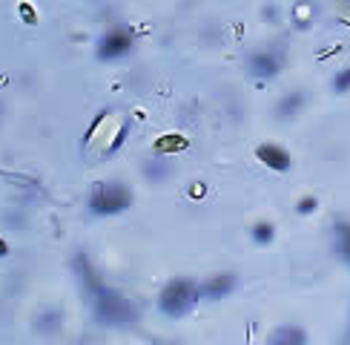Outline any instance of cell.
Listing matches in <instances>:
<instances>
[{
  "label": "cell",
  "instance_id": "obj_10",
  "mask_svg": "<svg viewBox=\"0 0 350 345\" xmlns=\"http://www.w3.org/2000/svg\"><path fill=\"white\" fill-rule=\"evenodd\" d=\"M339 251L345 259H350V227H339Z\"/></svg>",
  "mask_w": 350,
  "mask_h": 345
},
{
  "label": "cell",
  "instance_id": "obj_9",
  "mask_svg": "<svg viewBox=\"0 0 350 345\" xmlns=\"http://www.w3.org/2000/svg\"><path fill=\"white\" fill-rule=\"evenodd\" d=\"M299 107H301V95H299V92H296V95H290L287 101H282V107H279L282 118H290V115H293Z\"/></svg>",
  "mask_w": 350,
  "mask_h": 345
},
{
  "label": "cell",
  "instance_id": "obj_3",
  "mask_svg": "<svg viewBox=\"0 0 350 345\" xmlns=\"http://www.w3.org/2000/svg\"><path fill=\"white\" fill-rule=\"evenodd\" d=\"M129 201H133V196H129L126 187L121 184H100L98 190L92 193V213H100V216H109V213H121L129 207Z\"/></svg>",
  "mask_w": 350,
  "mask_h": 345
},
{
  "label": "cell",
  "instance_id": "obj_6",
  "mask_svg": "<svg viewBox=\"0 0 350 345\" xmlns=\"http://www.w3.org/2000/svg\"><path fill=\"white\" fill-rule=\"evenodd\" d=\"M258 158H261V162H265L267 167H273V170H287V167H290L287 150L275 147V144H265V147H258Z\"/></svg>",
  "mask_w": 350,
  "mask_h": 345
},
{
  "label": "cell",
  "instance_id": "obj_8",
  "mask_svg": "<svg viewBox=\"0 0 350 345\" xmlns=\"http://www.w3.org/2000/svg\"><path fill=\"white\" fill-rule=\"evenodd\" d=\"M304 342H308V337H304V331L296 325H284L267 340V345H304Z\"/></svg>",
  "mask_w": 350,
  "mask_h": 345
},
{
  "label": "cell",
  "instance_id": "obj_13",
  "mask_svg": "<svg viewBox=\"0 0 350 345\" xmlns=\"http://www.w3.org/2000/svg\"><path fill=\"white\" fill-rule=\"evenodd\" d=\"M301 210H313V199H304L301 201Z\"/></svg>",
  "mask_w": 350,
  "mask_h": 345
},
{
  "label": "cell",
  "instance_id": "obj_1",
  "mask_svg": "<svg viewBox=\"0 0 350 345\" xmlns=\"http://www.w3.org/2000/svg\"><path fill=\"white\" fill-rule=\"evenodd\" d=\"M198 294L201 291L189 279H175L161 294V311L167 316H184V314L193 311V305L198 302Z\"/></svg>",
  "mask_w": 350,
  "mask_h": 345
},
{
  "label": "cell",
  "instance_id": "obj_4",
  "mask_svg": "<svg viewBox=\"0 0 350 345\" xmlns=\"http://www.w3.org/2000/svg\"><path fill=\"white\" fill-rule=\"evenodd\" d=\"M129 47H133V38H129L124 29H112V32L100 40L98 55L104 58V61H115V58H124L129 52Z\"/></svg>",
  "mask_w": 350,
  "mask_h": 345
},
{
  "label": "cell",
  "instance_id": "obj_2",
  "mask_svg": "<svg viewBox=\"0 0 350 345\" xmlns=\"http://www.w3.org/2000/svg\"><path fill=\"white\" fill-rule=\"evenodd\" d=\"M95 291H98V299H95L98 316L107 325H126V322L135 320L133 308H129V302L121 294H112L109 288H104V285H95Z\"/></svg>",
  "mask_w": 350,
  "mask_h": 345
},
{
  "label": "cell",
  "instance_id": "obj_7",
  "mask_svg": "<svg viewBox=\"0 0 350 345\" xmlns=\"http://www.w3.org/2000/svg\"><path fill=\"white\" fill-rule=\"evenodd\" d=\"M232 285H236V279H232L230 273H221V277H215V279H210L207 285H204L201 294L207 299H221V296H227L232 291Z\"/></svg>",
  "mask_w": 350,
  "mask_h": 345
},
{
  "label": "cell",
  "instance_id": "obj_12",
  "mask_svg": "<svg viewBox=\"0 0 350 345\" xmlns=\"http://www.w3.org/2000/svg\"><path fill=\"white\" fill-rule=\"evenodd\" d=\"M336 90H339V92H347V90H350V69H345L342 75L336 78Z\"/></svg>",
  "mask_w": 350,
  "mask_h": 345
},
{
  "label": "cell",
  "instance_id": "obj_11",
  "mask_svg": "<svg viewBox=\"0 0 350 345\" xmlns=\"http://www.w3.org/2000/svg\"><path fill=\"white\" fill-rule=\"evenodd\" d=\"M253 236H256V242H270L273 239V227L270 225H258Z\"/></svg>",
  "mask_w": 350,
  "mask_h": 345
},
{
  "label": "cell",
  "instance_id": "obj_5",
  "mask_svg": "<svg viewBox=\"0 0 350 345\" xmlns=\"http://www.w3.org/2000/svg\"><path fill=\"white\" fill-rule=\"evenodd\" d=\"M250 72L253 75H261V78H270L279 72V58H275L273 52H258L250 58Z\"/></svg>",
  "mask_w": 350,
  "mask_h": 345
}]
</instances>
